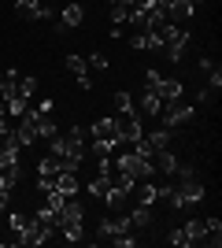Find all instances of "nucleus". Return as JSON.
I'll use <instances>...</instances> for the list:
<instances>
[{"mask_svg": "<svg viewBox=\"0 0 222 248\" xmlns=\"http://www.w3.org/2000/svg\"><path fill=\"white\" fill-rule=\"evenodd\" d=\"M111 170H115V174H130V178H156V163H152V159H141V155H133L126 148V152H118L115 159H111Z\"/></svg>", "mask_w": 222, "mask_h": 248, "instance_id": "1", "label": "nucleus"}, {"mask_svg": "<svg viewBox=\"0 0 222 248\" xmlns=\"http://www.w3.org/2000/svg\"><path fill=\"white\" fill-rule=\"evenodd\" d=\"M52 237H56V226L41 222V218H26V226L15 237V245H44V241H52Z\"/></svg>", "mask_w": 222, "mask_h": 248, "instance_id": "2", "label": "nucleus"}, {"mask_svg": "<svg viewBox=\"0 0 222 248\" xmlns=\"http://www.w3.org/2000/svg\"><path fill=\"white\" fill-rule=\"evenodd\" d=\"M192 115H196V108H192V104H181V100H174V104H163L159 119H163V126H167V130H178V126L192 123Z\"/></svg>", "mask_w": 222, "mask_h": 248, "instance_id": "3", "label": "nucleus"}, {"mask_svg": "<svg viewBox=\"0 0 222 248\" xmlns=\"http://www.w3.org/2000/svg\"><path fill=\"white\" fill-rule=\"evenodd\" d=\"M115 126H118V145H133L141 134H145V126H141V115H115Z\"/></svg>", "mask_w": 222, "mask_h": 248, "instance_id": "4", "label": "nucleus"}, {"mask_svg": "<svg viewBox=\"0 0 222 248\" xmlns=\"http://www.w3.org/2000/svg\"><path fill=\"white\" fill-rule=\"evenodd\" d=\"M89 134H93V141H100V145L118 148V126H115V119H96Z\"/></svg>", "mask_w": 222, "mask_h": 248, "instance_id": "5", "label": "nucleus"}, {"mask_svg": "<svg viewBox=\"0 0 222 248\" xmlns=\"http://www.w3.org/2000/svg\"><path fill=\"white\" fill-rule=\"evenodd\" d=\"M152 89L159 93V100H163V104H174V100L185 96V85H181L178 78H159V85H152Z\"/></svg>", "mask_w": 222, "mask_h": 248, "instance_id": "6", "label": "nucleus"}, {"mask_svg": "<svg viewBox=\"0 0 222 248\" xmlns=\"http://www.w3.org/2000/svg\"><path fill=\"white\" fill-rule=\"evenodd\" d=\"M30 119H33V130H37V137H44V141H52L59 130H56V119H52V111H37L33 108L30 111Z\"/></svg>", "mask_w": 222, "mask_h": 248, "instance_id": "7", "label": "nucleus"}, {"mask_svg": "<svg viewBox=\"0 0 222 248\" xmlns=\"http://www.w3.org/2000/svg\"><path fill=\"white\" fill-rule=\"evenodd\" d=\"M67 71L78 78V85H82V89H93V74H89V63H85V56H67Z\"/></svg>", "mask_w": 222, "mask_h": 248, "instance_id": "8", "label": "nucleus"}, {"mask_svg": "<svg viewBox=\"0 0 222 248\" xmlns=\"http://www.w3.org/2000/svg\"><path fill=\"white\" fill-rule=\"evenodd\" d=\"M15 15L19 19H48L52 11L44 8L41 0H15Z\"/></svg>", "mask_w": 222, "mask_h": 248, "instance_id": "9", "label": "nucleus"}, {"mask_svg": "<svg viewBox=\"0 0 222 248\" xmlns=\"http://www.w3.org/2000/svg\"><path fill=\"white\" fill-rule=\"evenodd\" d=\"M11 134H15L19 148H30L33 141H37V130H33V119H30V111H26V115H19V130H11Z\"/></svg>", "mask_w": 222, "mask_h": 248, "instance_id": "10", "label": "nucleus"}, {"mask_svg": "<svg viewBox=\"0 0 222 248\" xmlns=\"http://www.w3.org/2000/svg\"><path fill=\"white\" fill-rule=\"evenodd\" d=\"M152 163H156V170H159L163 178H170V174H174V170L181 167V163H178V155L170 152V148H159V152L152 155Z\"/></svg>", "mask_w": 222, "mask_h": 248, "instance_id": "11", "label": "nucleus"}, {"mask_svg": "<svg viewBox=\"0 0 222 248\" xmlns=\"http://www.w3.org/2000/svg\"><path fill=\"white\" fill-rule=\"evenodd\" d=\"M59 22H63L67 30H74V26H82V22H85V8L78 4V0L63 4V11H59Z\"/></svg>", "mask_w": 222, "mask_h": 248, "instance_id": "12", "label": "nucleus"}, {"mask_svg": "<svg viewBox=\"0 0 222 248\" xmlns=\"http://www.w3.org/2000/svg\"><path fill=\"white\" fill-rule=\"evenodd\" d=\"M130 45L137 52H159L163 45H159V37H156V30H137L133 37H130Z\"/></svg>", "mask_w": 222, "mask_h": 248, "instance_id": "13", "label": "nucleus"}, {"mask_svg": "<svg viewBox=\"0 0 222 248\" xmlns=\"http://www.w3.org/2000/svg\"><path fill=\"white\" fill-rule=\"evenodd\" d=\"M152 218H156L152 204H137L133 211H130V226H133V230H148V226H152Z\"/></svg>", "mask_w": 222, "mask_h": 248, "instance_id": "14", "label": "nucleus"}, {"mask_svg": "<svg viewBox=\"0 0 222 248\" xmlns=\"http://www.w3.org/2000/svg\"><path fill=\"white\" fill-rule=\"evenodd\" d=\"M56 189H59V193H63V197H78V178H74V170H59V174H56Z\"/></svg>", "mask_w": 222, "mask_h": 248, "instance_id": "15", "label": "nucleus"}, {"mask_svg": "<svg viewBox=\"0 0 222 248\" xmlns=\"http://www.w3.org/2000/svg\"><path fill=\"white\" fill-rule=\"evenodd\" d=\"M185 45H189V33H181V37L167 41L159 52H167V60H170V63H181V56H185Z\"/></svg>", "mask_w": 222, "mask_h": 248, "instance_id": "16", "label": "nucleus"}, {"mask_svg": "<svg viewBox=\"0 0 222 248\" xmlns=\"http://www.w3.org/2000/svg\"><path fill=\"white\" fill-rule=\"evenodd\" d=\"M145 137H148V145L156 148V152H159V148H170V141H174V134H170L167 126H156V130H148Z\"/></svg>", "mask_w": 222, "mask_h": 248, "instance_id": "17", "label": "nucleus"}, {"mask_svg": "<svg viewBox=\"0 0 222 248\" xmlns=\"http://www.w3.org/2000/svg\"><path fill=\"white\" fill-rule=\"evenodd\" d=\"M163 111V100H159L156 89H148L145 96H141V115H148V119H156V115Z\"/></svg>", "mask_w": 222, "mask_h": 248, "instance_id": "18", "label": "nucleus"}, {"mask_svg": "<svg viewBox=\"0 0 222 248\" xmlns=\"http://www.w3.org/2000/svg\"><path fill=\"white\" fill-rule=\"evenodd\" d=\"M63 170V163L56 159V155H44V159H37V178H52Z\"/></svg>", "mask_w": 222, "mask_h": 248, "instance_id": "19", "label": "nucleus"}, {"mask_svg": "<svg viewBox=\"0 0 222 248\" xmlns=\"http://www.w3.org/2000/svg\"><path fill=\"white\" fill-rule=\"evenodd\" d=\"M181 233H185V241H189V245H204V218L185 222V230H181Z\"/></svg>", "mask_w": 222, "mask_h": 248, "instance_id": "20", "label": "nucleus"}, {"mask_svg": "<svg viewBox=\"0 0 222 248\" xmlns=\"http://www.w3.org/2000/svg\"><path fill=\"white\" fill-rule=\"evenodd\" d=\"M107 189H111V174H100V170H96V178L89 182V193L104 200V193H107Z\"/></svg>", "mask_w": 222, "mask_h": 248, "instance_id": "21", "label": "nucleus"}, {"mask_svg": "<svg viewBox=\"0 0 222 248\" xmlns=\"http://www.w3.org/2000/svg\"><path fill=\"white\" fill-rule=\"evenodd\" d=\"M115 108H118V115H133L137 111V104H133L130 93H115Z\"/></svg>", "mask_w": 222, "mask_h": 248, "instance_id": "22", "label": "nucleus"}, {"mask_svg": "<svg viewBox=\"0 0 222 248\" xmlns=\"http://www.w3.org/2000/svg\"><path fill=\"white\" fill-rule=\"evenodd\" d=\"M111 22H115V26L130 22V4H111Z\"/></svg>", "mask_w": 222, "mask_h": 248, "instance_id": "23", "label": "nucleus"}, {"mask_svg": "<svg viewBox=\"0 0 222 248\" xmlns=\"http://www.w3.org/2000/svg\"><path fill=\"white\" fill-rule=\"evenodd\" d=\"M15 89H19V93L30 100V96L37 93V78H19V85H15Z\"/></svg>", "mask_w": 222, "mask_h": 248, "instance_id": "24", "label": "nucleus"}, {"mask_svg": "<svg viewBox=\"0 0 222 248\" xmlns=\"http://www.w3.org/2000/svg\"><path fill=\"white\" fill-rule=\"evenodd\" d=\"M156 200H159L156 182H145V186H141V204H156Z\"/></svg>", "mask_w": 222, "mask_h": 248, "instance_id": "25", "label": "nucleus"}, {"mask_svg": "<svg viewBox=\"0 0 222 248\" xmlns=\"http://www.w3.org/2000/svg\"><path fill=\"white\" fill-rule=\"evenodd\" d=\"M85 63H89V71H107V56H100V52L85 56Z\"/></svg>", "mask_w": 222, "mask_h": 248, "instance_id": "26", "label": "nucleus"}, {"mask_svg": "<svg viewBox=\"0 0 222 248\" xmlns=\"http://www.w3.org/2000/svg\"><path fill=\"white\" fill-rule=\"evenodd\" d=\"M207 89H222V71H219V67L207 71Z\"/></svg>", "mask_w": 222, "mask_h": 248, "instance_id": "27", "label": "nucleus"}, {"mask_svg": "<svg viewBox=\"0 0 222 248\" xmlns=\"http://www.w3.org/2000/svg\"><path fill=\"white\" fill-rule=\"evenodd\" d=\"M159 78H163L159 71H145V82H148V89H152V85H159Z\"/></svg>", "mask_w": 222, "mask_h": 248, "instance_id": "28", "label": "nucleus"}, {"mask_svg": "<svg viewBox=\"0 0 222 248\" xmlns=\"http://www.w3.org/2000/svg\"><path fill=\"white\" fill-rule=\"evenodd\" d=\"M167 241H170V245H189V241H185V233H181V230H174V233H170Z\"/></svg>", "mask_w": 222, "mask_h": 248, "instance_id": "29", "label": "nucleus"}, {"mask_svg": "<svg viewBox=\"0 0 222 248\" xmlns=\"http://www.w3.org/2000/svg\"><path fill=\"white\" fill-rule=\"evenodd\" d=\"M211 100V89H196V104H207Z\"/></svg>", "mask_w": 222, "mask_h": 248, "instance_id": "30", "label": "nucleus"}, {"mask_svg": "<svg viewBox=\"0 0 222 248\" xmlns=\"http://www.w3.org/2000/svg\"><path fill=\"white\" fill-rule=\"evenodd\" d=\"M0 211H8V193L0 189Z\"/></svg>", "mask_w": 222, "mask_h": 248, "instance_id": "31", "label": "nucleus"}, {"mask_svg": "<svg viewBox=\"0 0 222 248\" xmlns=\"http://www.w3.org/2000/svg\"><path fill=\"white\" fill-rule=\"evenodd\" d=\"M111 4H130V8H133V0H111Z\"/></svg>", "mask_w": 222, "mask_h": 248, "instance_id": "32", "label": "nucleus"}, {"mask_svg": "<svg viewBox=\"0 0 222 248\" xmlns=\"http://www.w3.org/2000/svg\"><path fill=\"white\" fill-rule=\"evenodd\" d=\"M4 245H8V237H4V233H0V248H4Z\"/></svg>", "mask_w": 222, "mask_h": 248, "instance_id": "33", "label": "nucleus"}, {"mask_svg": "<svg viewBox=\"0 0 222 248\" xmlns=\"http://www.w3.org/2000/svg\"><path fill=\"white\" fill-rule=\"evenodd\" d=\"M189 4H192V8H196V4H204V0H189Z\"/></svg>", "mask_w": 222, "mask_h": 248, "instance_id": "34", "label": "nucleus"}]
</instances>
